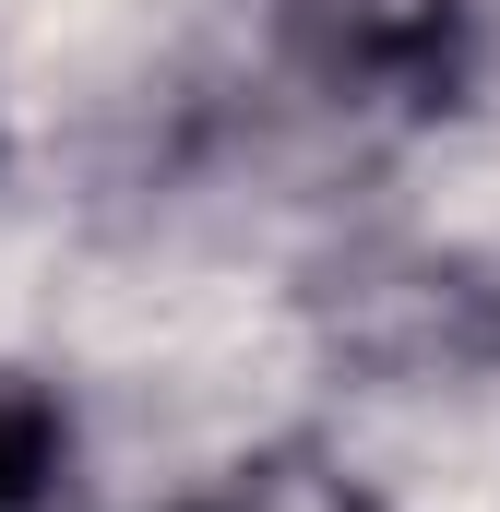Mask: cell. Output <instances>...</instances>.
Segmentation results:
<instances>
[{"label":"cell","instance_id":"3957f363","mask_svg":"<svg viewBox=\"0 0 500 512\" xmlns=\"http://www.w3.org/2000/svg\"><path fill=\"white\" fill-rule=\"evenodd\" d=\"M167 512H381V501L358 489V465H334L322 441H274V453L203 477L191 501H167Z\"/></svg>","mask_w":500,"mask_h":512},{"label":"cell","instance_id":"7a4b0ae2","mask_svg":"<svg viewBox=\"0 0 500 512\" xmlns=\"http://www.w3.org/2000/svg\"><path fill=\"white\" fill-rule=\"evenodd\" d=\"M274 60L334 120H453L489 60V0H274Z\"/></svg>","mask_w":500,"mask_h":512},{"label":"cell","instance_id":"6da1fadb","mask_svg":"<svg viewBox=\"0 0 500 512\" xmlns=\"http://www.w3.org/2000/svg\"><path fill=\"white\" fill-rule=\"evenodd\" d=\"M310 346L346 382H489L500 370V262L441 239H370L310 274Z\"/></svg>","mask_w":500,"mask_h":512},{"label":"cell","instance_id":"277c9868","mask_svg":"<svg viewBox=\"0 0 500 512\" xmlns=\"http://www.w3.org/2000/svg\"><path fill=\"white\" fill-rule=\"evenodd\" d=\"M72 477V405L24 370H0V512H48Z\"/></svg>","mask_w":500,"mask_h":512}]
</instances>
